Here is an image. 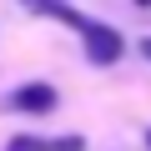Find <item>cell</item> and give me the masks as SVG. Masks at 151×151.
<instances>
[{
    "mask_svg": "<svg viewBox=\"0 0 151 151\" xmlns=\"http://www.w3.org/2000/svg\"><path fill=\"white\" fill-rule=\"evenodd\" d=\"M81 45H86V60H91V65H116V60L126 55L121 30H111V25H101V20H86V25H81Z\"/></svg>",
    "mask_w": 151,
    "mask_h": 151,
    "instance_id": "obj_1",
    "label": "cell"
},
{
    "mask_svg": "<svg viewBox=\"0 0 151 151\" xmlns=\"http://www.w3.org/2000/svg\"><path fill=\"white\" fill-rule=\"evenodd\" d=\"M55 106H60V91L45 86V81H25V86H15L5 96V111L10 116H50Z\"/></svg>",
    "mask_w": 151,
    "mask_h": 151,
    "instance_id": "obj_2",
    "label": "cell"
},
{
    "mask_svg": "<svg viewBox=\"0 0 151 151\" xmlns=\"http://www.w3.org/2000/svg\"><path fill=\"white\" fill-rule=\"evenodd\" d=\"M5 151H45V136H10Z\"/></svg>",
    "mask_w": 151,
    "mask_h": 151,
    "instance_id": "obj_3",
    "label": "cell"
},
{
    "mask_svg": "<svg viewBox=\"0 0 151 151\" xmlns=\"http://www.w3.org/2000/svg\"><path fill=\"white\" fill-rule=\"evenodd\" d=\"M45 151H86V136H55L45 141Z\"/></svg>",
    "mask_w": 151,
    "mask_h": 151,
    "instance_id": "obj_4",
    "label": "cell"
},
{
    "mask_svg": "<svg viewBox=\"0 0 151 151\" xmlns=\"http://www.w3.org/2000/svg\"><path fill=\"white\" fill-rule=\"evenodd\" d=\"M141 55H146V60H151V35H146V40H141Z\"/></svg>",
    "mask_w": 151,
    "mask_h": 151,
    "instance_id": "obj_5",
    "label": "cell"
},
{
    "mask_svg": "<svg viewBox=\"0 0 151 151\" xmlns=\"http://www.w3.org/2000/svg\"><path fill=\"white\" fill-rule=\"evenodd\" d=\"M136 5H141V10H146V5H151V0H136Z\"/></svg>",
    "mask_w": 151,
    "mask_h": 151,
    "instance_id": "obj_6",
    "label": "cell"
},
{
    "mask_svg": "<svg viewBox=\"0 0 151 151\" xmlns=\"http://www.w3.org/2000/svg\"><path fill=\"white\" fill-rule=\"evenodd\" d=\"M146 151H151V131H146Z\"/></svg>",
    "mask_w": 151,
    "mask_h": 151,
    "instance_id": "obj_7",
    "label": "cell"
}]
</instances>
